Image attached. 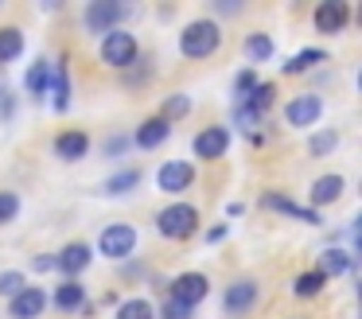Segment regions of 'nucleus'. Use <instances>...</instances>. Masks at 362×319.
Here are the masks:
<instances>
[{
	"instance_id": "18",
	"label": "nucleus",
	"mask_w": 362,
	"mask_h": 319,
	"mask_svg": "<svg viewBox=\"0 0 362 319\" xmlns=\"http://www.w3.org/2000/svg\"><path fill=\"white\" fill-rule=\"evenodd\" d=\"M343 175H320L315 179V187H312V202L315 207H327V202H335L339 195H343Z\"/></svg>"
},
{
	"instance_id": "31",
	"label": "nucleus",
	"mask_w": 362,
	"mask_h": 319,
	"mask_svg": "<svg viewBox=\"0 0 362 319\" xmlns=\"http://www.w3.org/2000/svg\"><path fill=\"white\" fill-rule=\"evenodd\" d=\"M16 214H20V199H16L12 191H0V226L12 222Z\"/></svg>"
},
{
	"instance_id": "5",
	"label": "nucleus",
	"mask_w": 362,
	"mask_h": 319,
	"mask_svg": "<svg viewBox=\"0 0 362 319\" xmlns=\"http://www.w3.org/2000/svg\"><path fill=\"white\" fill-rule=\"evenodd\" d=\"M102 59L110 62V66H133L136 62V39L129 35V31H110V35H102Z\"/></svg>"
},
{
	"instance_id": "35",
	"label": "nucleus",
	"mask_w": 362,
	"mask_h": 319,
	"mask_svg": "<svg viewBox=\"0 0 362 319\" xmlns=\"http://www.w3.org/2000/svg\"><path fill=\"white\" fill-rule=\"evenodd\" d=\"M35 269H40V272H47V269H59V261H55V257H47V253H43V257H35Z\"/></svg>"
},
{
	"instance_id": "32",
	"label": "nucleus",
	"mask_w": 362,
	"mask_h": 319,
	"mask_svg": "<svg viewBox=\"0 0 362 319\" xmlns=\"http://www.w3.org/2000/svg\"><path fill=\"white\" fill-rule=\"evenodd\" d=\"M253 86H257V74H253V70H242V74L234 78V93H238V98H245Z\"/></svg>"
},
{
	"instance_id": "30",
	"label": "nucleus",
	"mask_w": 362,
	"mask_h": 319,
	"mask_svg": "<svg viewBox=\"0 0 362 319\" xmlns=\"http://www.w3.org/2000/svg\"><path fill=\"white\" fill-rule=\"evenodd\" d=\"M335 144H339V132H335V129L315 132V137H312V156H327V152H335Z\"/></svg>"
},
{
	"instance_id": "11",
	"label": "nucleus",
	"mask_w": 362,
	"mask_h": 319,
	"mask_svg": "<svg viewBox=\"0 0 362 319\" xmlns=\"http://www.w3.org/2000/svg\"><path fill=\"white\" fill-rule=\"evenodd\" d=\"M261 207L265 210H281V214H292V218H300V222H308V226H320L323 218L315 214V210H308V207H296V202L288 199V195H281V191H269V195H261Z\"/></svg>"
},
{
	"instance_id": "4",
	"label": "nucleus",
	"mask_w": 362,
	"mask_h": 319,
	"mask_svg": "<svg viewBox=\"0 0 362 319\" xmlns=\"http://www.w3.org/2000/svg\"><path fill=\"white\" fill-rule=\"evenodd\" d=\"M98 249H102L105 257H113V261H125V257H133V249H136V230L133 226H121V222L105 226Z\"/></svg>"
},
{
	"instance_id": "3",
	"label": "nucleus",
	"mask_w": 362,
	"mask_h": 319,
	"mask_svg": "<svg viewBox=\"0 0 362 319\" xmlns=\"http://www.w3.org/2000/svg\"><path fill=\"white\" fill-rule=\"evenodd\" d=\"M129 16L125 4H113V0H94V4L82 12V23H86V31H94V35H110V31H117V23Z\"/></svg>"
},
{
	"instance_id": "22",
	"label": "nucleus",
	"mask_w": 362,
	"mask_h": 319,
	"mask_svg": "<svg viewBox=\"0 0 362 319\" xmlns=\"http://www.w3.org/2000/svg\"><path fill=\"white\" fill-rule=\"evenodd\" d=\"M346 269H351V261H346L343 249H335V245L323 249V257H320V272H323V277H339V272H346Z\"/></svg>"
},
{
	"instance_id": "25",
	"label": "nucleus",
	"mask_w": 362,
	"mask_h": 319,
	"mask_svg": "<svg viewBox=\"0 0 362 319\" xmlns=\"http://www.w3.org/2000/svg\"><path fill=\"white\" fill-rule=\"evenodd\" d=\"M117 319H156V308L148 300H125L117 308Z\"/></svg>"
},
{
	"instance_id": "7",
	"label": "nucleus",
	"mask_w": 362,
	"mask_h": 319,
	"mask_svg": "<svg viewBox=\"0 0 362 319\" xmlns=\"http://www.w3.org/2000/svg\"><path fill=\"white\" fill-rule=\"evenodd\" d=\"M191 183H195V168H191V163H183V160L160 163V171H156V187H160V191L180 195V191H187Z\"/></svg>"
},
{
	"instance_id": "8",
	"label": "nucleus",
	"mask_w": 362,
	"mask_h": 319,
	"mask_svg": "<svg viewBox=\"0 0 362 319\" xmlns=\"http://www.w3.org/2000/svg\"><path fill=\"white\" fill-rule=\"evenodd\" d=\"M323 113V101L315 98V93H300V98H292L288 105H284V121L296 124V129H308V124H315Z\"/></svg>"
},
{
	"instance_id": "34",
	"label": "nucleus",
	"mask_w": 362,
	"mask_h": 319,
	"mask_svg": "<svg viewBox=\"0 0 362 319\" xmlns=\"http://www.w3.org/2000/svg\"><path fill=\"white\" fill-rule=\"evenodd\" d=\"M125 144H129L125 137H110V140H105V152H110V156H121V152H125Z\"/></svg>"
},
{
	"instance_id": "12",
	"label": "nucleus",
	"mask_w": 362,
	"mask_h": 319,
	"mask_svg": "<svg viewBox=\"0 0 362 319\" xmlns=\"http://www.w3.org/2000/svg\"><path fill=\"white\" fill-rule=\"evenodd\" d=\"M47 308V292L43 288H24L20 296H12V319H35Z\"/></svg>"
},
{
	"instance_id": "27",
	"label": "nucleus",
	"mask_w": 362,
	"mask_h": 319,
	"mask_svg": "<svg viewBox=\"0 0 362 319\" xmlns=\"http://www.w3.org/2000/svg\"><path fill=\"white\" fill-rule=\"evenodd\" d=\"M24 272H16V269H8V272H0V296H20L24 292Z\"/></svg>"
},
{
	"instance_id": "6",
	"label": "nucleus",
	"mask_w": 362,
	"mask_h": 319,
	"mask_svg": "<svg viewBox=\"0 0 362 319\" xmlns=\"http://www.w3.org/2000/svg\"><path fill=\"white\" fill-rule=\"evenodd\" d=\"M206 292H211V280L203 272H180L172 280V300L183 303V308H195L199 300H206Z\"/></svg>"
},
{
	"instance_id": "15",
	"label": "nucleus",
	"mask_w": 362,
	"mask_h": 319,
	"mask_svg": "<svg viewBox=\"0 0 362 319\" xmlns=\"http://www.w3.org/2000/svg\"><path fill=\"white\" fill-rule=\"evenodd\" d=\"M51 300H55L59 311H86V288H82L78 280H63Z\"/></svg>"
},
{
	"instance_id": "14",
	"label": "nucleus",
	"mask_w": 362,
	"mask_h": 319,
	"mask_svg": "<svg viewBox=\"0 0 362 319\" xmlns=\"http://www.w3.org/2000/svg\"><path fill=\"white\" fill-rule=\"evenodd\" d=\"M86 152H90V137H86V132H78V129L59 132V140H55V156H59V160L74 163V160H82Z\"/></svg>"
},
{
	"instance_id": "26",
	"label": "nucleus",
	"mask_w": 362,
	"mask_h": 319,
	"mask_svg": "<svg viewBox=\"0 0 362 319\" xmlns=\"http://www.w3.org/2000/svg\"><path fill=\"white\" fill-rule=\"evenodd\" d=\"M136 183H141V175H136V171H121V175H113L110 183H105V191H110V195H129Z\"/></svg>"
},
{
	"instance_id": "29",
	"label": "nucleus",
	"mask_w": 362,
	"mask_h": 319,
	"mask_svg": "<svg viewBox=\"0 0 362 319\" xmlns=\"http://www.w3.org/2000/svg\"><path fill=\"white\" fill-rule=\"evenodd\" d=\"M187 113H191V101L183 98V93H175V98L164 101V121H168V124H172V117L180 121V117H187Z\"/></svg>"
},
{
	"instance_id": "2",
	"label": "nucleus",
	"mask_w": 362,
	"mask_h": 319,
	"mask_svg": "<svg viewBox=\"0 0 362 319\" xmlns=\"http://www.w3.org/2000/svg\"><path fill=\"white\" fill-rule=\"evenodd\" d=\"M156 230L164 233V238H172V241L191 238V233L199 230V210L191 207V202H172V207H164L156 214Z\"/></svg>"
},
{
	"instance_id": "19",
	"label": "nucleus",
	"mask_w": 362,
	"mask_h": 319,
	"mask_svg": "<svg viewBox=\"0 0 362 319\" xmlns=\"http://www.w3.org/2000/svg\"><path fill=\"white\" fill-rule=\"evenodd\" d=\"M24 54V31L20 28H0V62H12Z\"/></svg>"
},
{
	"instance_id": "17",
	"label": "nucleus",
	"mask_w": 362,
	"mask_h": 319,
	"mask_svg": "<svg viewBox=\"0 0 362 319\" xmlns=\"http://www.w3.org/2000/svg\"><path fill=\"white\" fill-rule=\"evenodd\" d=\"M168 132H172V124H168L164 117H148V121L136 129V144L141 148H160L168 140Z\"/></svg>"
},
{
	"instance_id": "9",
	"label": "nucleus",
	"mask_w": 362,
	"mask_h": 319,
	"mask_svg": "<svg viewBox=\"0 0 362 319\" xmlns=\"http://www.w3.org/2000/svg\"><path fill=\"white\" fill-rule=\"evenodd\" d=\"M346 20H351V8H346L343 0H323V4L315 8V31H323V35L343 31Z\"/></svg>"
},
{
	"instance_id": "1",
	"label": "nucleus",
	"mask_w": 362,
	"mask_h": 319,
	"mask_svg": "<svg viewBox=\"0 0 362 319\" xmlns=\"http://www.w3.org/2000/svg\"><path fill=\"white\" fill-rule=\"evenodd\" d=\"M218 43H222V31L214 20H195L180 31V51L187 59H211L218 51Z\"/></svg>"
},
{
	"instance_id": "20",
	"label": "nucleus",
	"mask_w": 362,
	"mask_h": 319,
	"mask_svg": "<svg viewBox=\"0 0 362 319\" xmlns=\"http://www.w3.org/2000/svg\"><path fill=\"white\" fill-rule=\"evenodd\" d=\"M323 284H327V277H323L320 269H312V272H300L296 284H292V292L304 296V300H312V296H320V292H323Z\"/></svg>"
},
{
	"instance_id": "36",
	"label": "nucleus",
	"mask_w": 362,
	"mask_h": 319,
	"mask_svg": "<svg viewBox=\"0 0 362 319\" xmlns=\"http://www.w3.org/2000/svg\"><path fill=\"white\" fill-rule=\"evenodd\" d=\"M0 90H4V78H0Z\"/></svg>"
},
{
	"instance_id": "24",
	"label": "nucleus",
	"mask_w": 362,
	"mask_h": 319,
	"mask_svg": "<svg viewBox=\"0 0 362 319\" xmlns=\"http://www.w3.org/2000/svg\"><path fill=\"white\" fill-rule=\"evenodd\" d=\"M315 62H327V54L315 51V47H312V51H300V54H292V59L284 62V74H300V70H312Z\"/></svg>"
},
{
	"instance_id": "21",
	"label": "nucleus",
	"mask_w": 362,
	"mask_h": 319,
	"mask_svg": "<svg viewBox=\"0 0 362 319\" xmlns=\"http://www.w3.org/2000/svg\"><path fill=\"white\" fill-rule=\"evenodd\" d=\"M51 74H55V90H51V93H55V109L63 113V109L71 105V82H66V62L59 59L55 66H51Z\"/></svg>"
},
{
	"instance_id": "23",
	"label": "nucleus",
	"mask_w": 362,
	"mask_h": 319,
	"mask_svg": "<svg viewBox=\"0 0 362 319\" xmlns=\"http://www.w3.org/2000/svg\"><path fill=\"white\" fill-rule=\"evenodd\" d=\"M273 51H276V47H273V39H269V35H261V31H257V35H250V39H245V54H250L253 62H269V59H273Z\"/></svg>"
},
{
	"instance_id": "13",
	"label": "nucleus",
	"mask_w": 362,
	"mask_h": 319,
	"mask_svg": "<svg viewBox=\"0 0 362 319\" xmlns=\"http://www.w3.org/2000/svg\"><path fill=\"white\" fill-rule=\"evenodd\" d=\"M90 257H94V249H90L86 241H74V245H66L55 261H59V269H63L66 277H78V272L90 269Z\"/></svg>"
},
{
	"instance_id": "16",
	"label": "nucleus",
	"mask_w": 362,
	"mask_h": 319,
	"mask_svg": "<svg viewBox=\"0 0 362 319\" xmlns=\"http://www.w3.org/2000/svg\"><path fill=\"white\" fill-rule=\"evenodd\" d=\"M253 300H257V284H253V280H234V284L226 288V311H250L253 308Z\"/></svg>"
},
{
	"instance_id": "33",
	"label": "nucleus",
	"mask_w": 362,
	"mask_h": 319,
	"mask_svg": "<svg viewBox=\"0 0 362 319\" xmlns=\"http://www.w3.org/2000/svg\"><path fill=\"white\" fill-rule=\"evenodd\" d=\"M164 319H191V308H183V303L168 300V308H164Z\"/></svg>"
},
{
	"instance_id": "28",
	"label": "nucleus",
	"mask_w": 362,
	"mask_h": 319,
	"mask_svg": "<svg viewBox=\"0 0 362 319\" xmlns=\"http://www.w3.org/2000/svg\"><path fill=\"white\" fill-rule=\"evenodd\" d=\"M47 74H51V62H35V66H32V74H28V90H32V93H43V90H47Z\"/></svg>"
},
{
	"instance_id": "10",
	"label": "nucleus",
	"mask_w": 362,
	"mask_h": 319,
	"mask_svg": "<svg viewBox=\"0 0 362 319\" xmlns=\"http://www.w3.org/2000/svg\"><path fill=\"white\" fill-rule=\"evenodd\" d=\"M230 148V132L218 129V124H211V129H203L195 137V156L199 160H222Z\"/></svg>"
}]
</instances>
